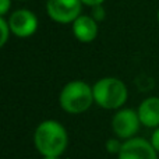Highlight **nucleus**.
<instances>
[{
  "label": "nucleus",
  "instance_id": "1",
  "mask_svg": "<svg viewBox=\"0 0 159 159\" xmlns=\"http://www.w3.org/2000/svg\"><path fill=\"white\" fill-rule=\"evenodd\" d=\"M34 145L42 157L60 158L69 147V133L60 121L48 119L36 126Z\"/></svg>",
  "mask_w": 159,
  "mask_h": 159
},
{
  "label": "nucleus",
  "instance_id": "2",
  "mask_svg": "<svg viewBox=\"0 0 159 159\" xmlns=\"http://www.w3.org/2000/svg\"><path fill=\"white\" fill-rule=\"evenodd\" d=\"M95 105L105 110H119L129 99V89L123 80L117 77H102L92 85Z\"/></svg>",
  "mask_w": 159,
  "mask_h": 159
},
{
  "label": "nucleus",
  "instance_id": "3",
  "mask_svg": "<svg viewBox=\"0 0 159 159\" xmlns=\"http://www.w3.org/2000/svg\"><path fill=\"white\" fill-rule=\"evenodd\" d=\"M60 107L69 115H81L85 113L93 103L92 85L82 80L69 81L59 93Z\"/></svg>",
  "mask_w": 159,
  "mask_h": 159
},
{
  "label": "nucleus",
  "instance_id": "4",
  "mask_svg": "<svg viewBox=\"0 0 159 159\" xmlns=\"http://www.w3.org/2000/svg\"><path fill=\"white\" fill-rule=\"evenodd\" d=\"M141 126L143 124H141L138 112L131 107H121L116 110L110 121L113 134L123 141L137 137V133L140 131Z\"/></svg>",
  "mask_w": 159,
  "mask_h": 159
},
{
  "label": "nucleus",
  "instance_id": "5",
  "mask_svg": "<svg viewBox=\"0 0 159 159\" xmlns=\"http://www.w3.org/2000/svg\"><path fill=\"white\" fill-rule=\"evenodd\" d=\"M81 0H46V13L57 24H73L82 14Z\"/></svg>",
  "mask_w": 159,
  "mask_h": 159
},
{
  "label": "nucleus",
  "instance_id": "6",
  "mask_svg": "<svg viewBox=\"0 0 159 159\" xmlns=\"http://www.w3.org/2000/svg\"><path fill=\"white\" fill-rule=\"evenodd\" d=\"M8 24L11 28V34L17 38H31L38 31L39 21L34 11L28 8H18L14 10L8 16Z\"/></svg>",
  "mask_w": 159,
  "mask_h": 159
},
{
  "label": "nucleus",
  "instance_id": "7",
  "mask_svg": "<svg viewBox=\"0 0 159 159\" xmlns=\"http://www.w3.org/2000/svg\"><path fill=\"white\" fill-rule=\"evenodd\" d=\"M117 159H158V152L149 140L134 137L123 141Z\"/></svg>",
  "mask_w": 159,
  "mask_h": 159
},
{
  "label": "nucleus",
  "instance_id": "8",
  "mask_svg": "<svg viewBox=\"0 0 159 159\" xmlns=\"http://www.w3.org/2000/svg\"><path fill=\"white\" fill-rule=\"evenodd\" d=\"M71 31L74 38L81 43H91L98 38L99 22L88 14H81L71 24Z\"/></svg>",
  "mask_w": 159,
  "mask_h": 159
},
{
  "label": "nucleus",
  "instance_id": "9",
  "mask_svg": "<svg viewBox=\"0 0 159 159\" xmlns=\"http://www.w3.org/2000/svg\"><path fill=\"white\" fill-rule=\"evenodd\" d=\"M138 116L141 124L148 129L159 127V96H148L138 105Z\"/></svg>",
  "mask_w": 159,
  "mask_h": 159
},
{
  "label": "nucleus",
  "instance_id": "10",
  "mask_svg": "<svg viewBox=\"0 0 159 159\" xmlns=\"http://www.w3.org/2000/svg\"><path fill=\"white\" fill-rule=\"evenodd\" d=\"M0 31H2V35H0V48H4L6 43L8 42L11 34V28L8 24V20L6 17H0Z\"/></svg>",
  "mask_w": 159,
  "mask_h": 159
},
{
  "label": "nucleus",
  "instance_id": "11",
  "mask_svg": "<svg viewBox=\"0 0 159 159\" xmlns=\"http://www.w3.org/2000/svg\"><path fill=\"white\" fill-rule=\"evenodd\" d=\"M106 151L112 155H116L117 157L119 152H120L121 147H123V140H120L119 137H115V138H109L106 141Z\"/></svg>",
  "mask_w": 159,
  "mask_h": 159
},
{
  "label": "nucleus",
  "instance_id": "12",
  "mask_svg": "<svg viewBox=\"0 0 159 159\" xmlns=\"http://www.w3.org/2000/svg\"><path fill=\"white\" fill-rule=\"evenodd\" d=\"M13 0H0V17H6L11 8Z\"/></svg>",
  "mask_w": 159,
  "mask_h": 159
},
{
  "label": "nucleus",
  "instance_id": "13",
  "mask_svg": "<svg viewBox=\"0 0 159 159\" xmlns=\"http://www.w3.org/2000/svg\"><path fill=\"white\" fill-rule=\"evenodd\" d=\"M149 141H151L152 147L155 148V151L159 154V127H158V129H154V131H152Z\"/></svg>",
  "mask_w": 159,
  "mask_h": 159
},
{
  "label": "nucleus",
  "instance_id": "14",
  "mask_svg": "<svg viewBox=\"0 0 159 159\" xmlns=\"http://www.w3.org/2000/svg\"><path fill=\"white\" fill-rule=\"evenodd\" d=\"M92 10H93V13L91 14V16L93 17V18L96 20V21L99 22V20H102L105 17V10H103V7L102 6H96V7H92Z\"/></svg>",
  "mask_w": 159,
  "mask_h": 159
},
{
  "label": "nucleus",
  "instance_id": "15",
  "mask_svg": "<svg viewBox=\"0 0 159 159\" xmlns=\"http://www.w3.org/2000/svg\"><path fill=\"white\" fill-rule=\"evenodd\" d=\"M82 4L84 6H88V7H96V6H102L106 0H81Z\"/></svg>",
  "mask_w": 159,
  "mask_h": 159
},
{
  "label": "nucleus",
  "instance_id": "16",
  "mask_svg": "<svg viewBox=\"0 0 159 159\" xmlns=\"http://www.w3.org/2000/svg\"><path fill=\"white\" fill-rule=\"evenodd\" d=\"M42 159H60L57 157H42Z\"/></svg>",
  "mask_w": 159,
  "mask_h": 159
},
{
  "label": "nucleus",
  "instance_id": "17",
  "mask_svg": "<svg viewBox=\"0 0 159 159\" xmlns=\"http://www.w3.org/2000/svg\"><path fill=\"white\" fill-rule=\"evenodd\" d=\"M157 20H158V24H159V8H158V13H157Z\"/></svg>",
  "mask_w": 159,
  "mask_h": 159
},
{
  "label": "nucleus",
  "instance_id": "18",
  "mask_svg": "<svg viewBox=\"0 0 159 159\" xmlns=\"http://www.w3.org/2000/svg\"><path fill=\"white\" fill-rule=\"evenodd\" d=\"M17 2H27V0H17Z\"/></svg>",
  "mask_w": 159,
  "mask_h": 159
}]
</instances>
